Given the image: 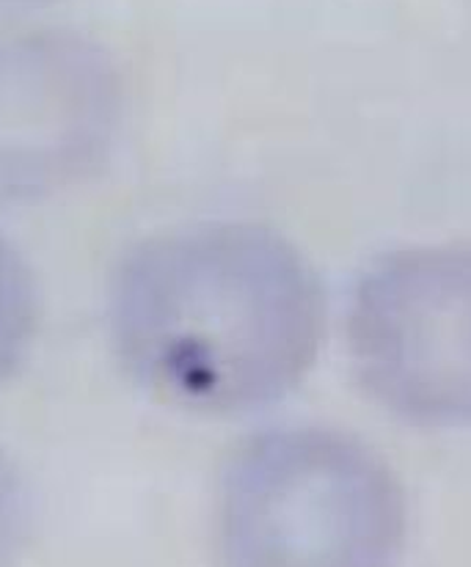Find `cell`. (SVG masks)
Listing matches in <instances>:
<instances>
[{"label":"cell","instance_id":"4","mask_svg":"<svg viewBox=\"0 0 471 567\" xmlns=\"http://www.w3.org/2000/svg\"><path fill=\"white\" fill-rule=\"evenodd\" d=\"M124 81L100 44L64 28L0 33V207L75 188L107 161Z\"/></svg>","mask_w":471,"mask_h":567},{"label":"cell","instance_id":"6","mask_svg":"<svg viewBox=\"0 0 471 567\" xmlns=\"http://www.w3.org/2000/svg\"><path fill=\"white\" fill-rule=\"evenodd\" d=\"M28 524V491L17 472L14 461L0 450V567H14L25 548Z\"/></svg>","mask_w":471,"mask_h":567},{"label":"cell","instance_id":"5","mask_svg":"<svg viewBox=\"0 0 471 567\" xmlns=\"http://www.w3.org/2000/svg\"><path fill=\"white\" fill-rule=\"evenodd\" d=\"M39 328V289L25 257L0 235V385L22 367Z\"/></svg>","mask_w":471,"mask_h":567},{"label":"cell","instance_id":"7","mask_svg":"<svg viewBox=\"0 0 471 567\" xmlns=\"http://www.w3.org/2000/svg\"><path fill=\"white\" fill-rule=\"evenodd\" d=\"M50 0H0V9H28V6H42Z\"/></svg>","mask_w":471,"mask_h":567},{"label":"cell","instance_id":"3","mask_svg":"<svg viewBox=\"0 0 471 567\" xmlns=\"http://www.w3.org/2000/svg\"><path fill=\"white\" fill-rule=\"evenodd\" d=\"M348 344L386 411L424 427H471V246L378 259L350 300Z\"/></svg>","mask_w":471,"mask_h":567},{"label":"cell","instance_id":"1","mask_svg":"<svg viewBox=\"0 0 471 567\" xmlns=\"http://www.w3.org/2000/svg\"><path fill=\"white\" fill-rule=\"evenodd\" d=\"M306 259L257 224L139 243L107 289V331L144 389L202 413L257 411L300 383L322 339Z\"/></svg>","mask_w":471,"mask_h":567},{"label":"cell","instance_id":"2","mask_svg":"<svg viewBox=\"0 0 471 567\" xmlns=\"http://www.w3.org/2000/svg\"><path fill=\"white\" fill-rule=\"evenodd\" d=\"M402 540L395 474L334 430L257 435L221 480V567H397Z\"/></svg>","mask_w":471,"mask_h":567}]
</instances>
